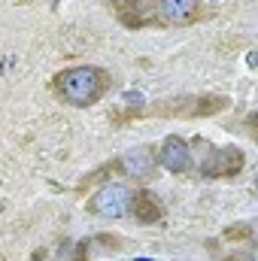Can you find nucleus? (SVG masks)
I'll list each match as a JSON object with an SVG mask.
<instances>
[{
	"instance_id": "nucleus-10",
	"label": "nucleus",
	"mask_w": 258,
	"mask_h": 261,
	"mask_svg": "<svg viewBox=\"0 0 258 261\" xmlns=\"http://www.w3.org/2000/svg\"><path fill=\"white\" fill-rule=\"evenodd\" d=\"M125 100H128V103H137V107L143 103V97H140V94H134V91H131V94H125Z\"/></svg>"
},
{
	"instance_id": "nucleus-9",
	"label": "nucleus",
	"mask_w": 258,
	"mask_h": 261,
	"mask_svg": "<svg viewBox=\"0 0 258 261\" xmlns=\"http://www.w3.org/2000/svg\"><path fill=\"white\" fill-rule=\"evenodd\" d=\"M249 234H252L249 225H234V228L225 231V240H243V237H249Z\"/></svg>"
},
{
	"instance_id": "nucleus-5",
	"label": "nucleus",
	"mask_w": 258,
	"mask_h": 261,
	"mask_svg": "<svg viewBox=\"0 0 258 261\" xmlns=\"http://www.w3.org/2000/svg\"><path fill=\"white\" fill-rule=\"evenodd\" d=\"M158 164L164 167V170H170V173H189L192 170V149H189V143L183 140V137H176V134H170L164 143H161V149H158Z\"/></svg>"
},
{
	"instance_id": "nucleus-3",
	"label": "nucleus",
	"mask_w": 258,
	"mask_h": 261,
	"mask_svg": "<svg viewBox=\"0 0 258 261\" xmlns=\"http://www.w3.org/2000/svg\"><path fill=\"white\" fill-rule=\"evenodd\" d=\"M88 213L100 216V219H122L131 210V192L125 182H107L100 192L88 197Z\"/></svg>"
},
{
	"instance_id": "nucleus-1",
	"label": "nucleus",
	"mask_w": 258,
	"mask_h": 261,
	"mask_svg": "<svg viewBox=\"0 0 258 261\" xmlns=\"http://www.w3.org/2000/svg\"><path fill=\"white\" fill-rule=\"evenodd\" d=\"M58 97L64 100L67 107H94L107 88H110V73L104 67L94 64H79V67H67L52 79Z\"/></svg>"
},
{
	"instance_id": "nucleus-2",
	"label": "nucleus",
	"mask_w": 258,
	"mask_h": 261,
	"mask_svg": "<svg viewBox=\"0 0 258 261\" xmlns=\"http://www.w3.org/2000/svg\"><path fill=\"white\" fill-rule=\"evenodd\" d=\"M231 100L222 94H197V97H173V100H158L155 110H149V116H216L222 110H228Z\"/></svg>"
},
{
	"instance_id": "nucleus-6",
	"label": "nucleus",
	"mask_w": 258,
	"mask_h": 261,
	"mask_svg": "<svg viewBox=\"0 0 258 261\" xmlns=\"http://www.w3.org/2000/svg\"><path fill=\"white\" fill-rule=\"evenodd\" d=\"M155 167H158V158L152 155L149 146H137L119 158V170H125L128 176H137V179H149L155 173Z\"/></svg>"
},
{
	"instance_id": "nucleus-8",
	"label": "nucleus",
	"mask_w": 258,
	"mask_h": 261,
	"mask_svg": "<svg viewBox=\"0 0 258 261\" xmlns=\"http://www.w3.org/2000/svg\"><path fill=\"white\" fill-rule=\"evenodd\" d=\"M128 213H134V219H137L140 225H155V222L164 219V203L152 195V192L143 189V192L131 195V210Z\"/></svg>"
},
{
	"instance_id": "nucleus-4",
	"label": "nucleus",
	"mask_w": 258,
	"mask_h": 261,
	"mask_svg": "<svg viewBox=\"0 0 258 261\" xmlns=\"http://www.w3.org/2000/svg\"><path fill=\"white\" fill-rule=\"evenodd\" d=\"M243 167H246L243 149H237V146L213 149V146H210V152H207V158H203V164H200V176H203V179H231V176H237Z\"/></svg>"
},
{
	"instance_id": "nucleus-7",
	"label": "nucleus",
	"mask_w": 258,
	"mask_h": 261,
	"mask_svg": "<svg viewBox=\"0 0 258 261\" xmlns=\"http://www.w3.org/2000/svg\"><path fill=\"white\" fill-rule=\"evenodd\" d=\"M155 9H158V18L167 21V24H192L200 15L197 12L200 9L197 0H158Z\"/></svg>"
}]
</instances>
